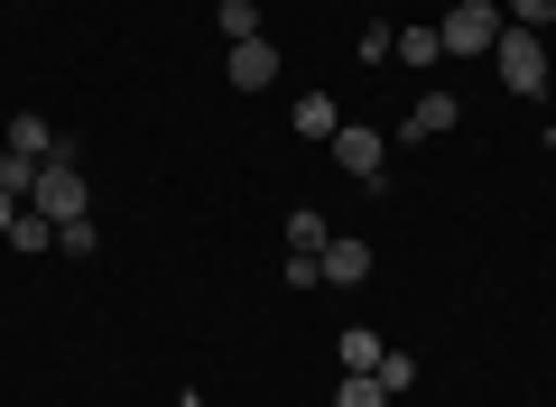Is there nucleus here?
Masks as SVG:
<instances>
[{
  "mask_svg": "<svg viewBox=\"0 0 556 407\" xmlns=\"http://www.w3.org/2000/svg\"><path fill=\"white\" fill-rule=\"evenodd\" d=\"M28 214H47V222H84V214H93L84 157H47V167H38V186H28Z\"/></svg>",
  "mask_w": 556,
  "mask_h": 407,
  "instance_id": "obj_1",
  "label": "nucleus"
},
{
  "mask_svg": "<svg viewBox=\"0 0 556 407\" xmlns=\"http://www.w3.org/2000/svg\"><path fill=\"white\" fill-rule=\"evenodd\" d=\"M492 65H501V93H519V102L547 93V38H538V28H510V20H501Z\"/></svg>",
  "mask_w": 556,
  "mask_h": 407,
  "instance_id": "obj_2",
  "label": "nucleus"
},
{
  "mask_svg": "<svg viewBox=\"0 0 556 407\" xmlns=\"http://www.w3.org/2000/svg\"><path fill=\"white\" fill-rule=\"evenodd\" d=\"M437 38H445V56H492L501 47V0H455L437 20Z\"/></svg>",
  "mask_w": 556,
  "mask_h": 407,
  "instance_id": "obj_3",
  "label": "nucleus"
},
{
  "mask_svg": "<svg viewBox=\"0 0 556 407\" xmlns=\"http://www.w3.org/2000/svg\"><path fill=\"white\" fill-rule=\"evenodd\" d=\"M325 149H334V167L353 176V186H380V176H390V139H380V130H362V120H353V130H334Z\"/></svg>",
  "mask_w": 556,
  "mask_h": 407,
  "instance_id": "obj_4",
  "label": "nucleus"
},
{
  "mask_svg": "<svg viewBox=\"0 0 556 407\" xmlns=\"http://www.w3.org/2000/svg\"><path fill=\"white\" fill-rule=\"evenodd\" d=\"M223 75H232V93H269V84H278V47L269 38H241L232 56H223Z\"/></svg>",
  "mask_w": 556,
  "mask_h": 407,
  "instance_id": "obj_5",
  "label": "nucleus"
},
{
  "mask_svg": "<svg viewBox=\"0 0 556 407\" xmlns=\"http://www.w3.org/2000/svg\"><path fill=\"white\" fill-rule=\"evenodd\" d=\"M0 149H20V157H75V139L47 130V112H20L10 130H0Z\"/></svg>",
  "mask_w": 556,
  "mask_h": 407,
  "instance_id": "obj_6",
  "label": "nucleus"
},
{
  "mask_svg": "<svg viewBox=\"0 0 556 407\" xmlns=\"http://www.w3.org/2000/svg\"><path fill=\"white\" fill-rule=\"evenodd\" d=\"M316 269H325V288H362V278H371V241L334 232V241H325V259H316Z\"/></svg>",
  "mask_w": 556,
  "mask_h": 407,
  "instance_id": "obj_7",
  "label": "nucleus"
},
{
  "mask_svg": "<svg viewBox=\"0 0 556 407\" xmlns=\"http://www.w3.org/2000/svg\"><path fill=\"white\" fill-rule=\"evenodd\" d=\"M455 120H464V102H455V93H417V112L399 120V139H417V149H427V139H445Z\"/></svg>",
  "mask_w": 556,
  "mask_h": 407,
  "instance_id": "obj_8",
  "label": "nucleus"
},
{
  "mask_svg": "<svg viewBox=\"0 0 556 407\" xmlns=\"http://www.w3.org/2000/svg\"><path fill=\"white\" fill-rule=\"evenodd\" d=\"M288 130H298V139H334V130H343L334 93H298V112H288Z\"/></svg>",
  "mask_w": 556,
  "mask_h": 407,
  "instance_id": "obj_9",
  "label": "nucleus"
},
{
  "mask_svg": "<svg viewBox=\"0 0 556 407\" xmlns=\"http://www.w3.org/2000/svg\"><path fill=\"white\" fill-rule=\"evenodd\" d=\"M10 251H20V259L56 251V222H47V214H20V222H10Z\"/></svg>",
  "mask_w": 556,
  "mask_h": 407,
  "instance_id": "obj_10",
  "label": "nucleus"
},
{
  "mask_svg": "<svg viewBox=\"0 0 556 407\" xmlns=\"http://www.w3.org/2000/svg\"><path fill=\"white\" fill-rule=\"evenodd\" d=\"M325 241H334V232H325V214H306V204H298V214H288V251L325 259Z\"/></svg>",
  "mask_w": 556,
  "mask_h": 407,
  "instance_id": "obj_11",
  "label": "nucleus"
},
{
  "mask_svg": "<svg viewBox=\"0 0 556 407\" xmlns=\"http://www.w3.org/2000/svg\"><path fill=\"white\" fill-rule=\"evenodd\" d=\"M38 167H47V157H20V149H0V194H20V204H28V186H38Z\"/></svg>",
  "mask_w": 556,
  "mask_h": 407,
  "instance_id": "obj_12",
  "label": "nucleus"
},
{
  "mask_svg": "<svg viewBox=\"0 0 556 407\" xmlns=\"http://www.w3.org/2000/svg\"><path fill=\"white\" fill-rule=\"evenodd\" d=\"M334 407H390V389H380L371 370H343V389H334Z\"/></svg>",
  "mask_w": 556,
  "mask_h": 407,
  "instance_id": "obj_13",
  "label": "nucleus"
},
{
  "mask_svg": "<svg viewBox=\"0 0 556 407\" xmlns=\"http://www.w3.org/2000/svg\"><path fill=\"white\" fill-rule=\"evenodd\" d=\"M353 56H362V65H390V56H399V28H390V20H371V28L353 38Z\"/></svg>",
  "mask_w": 556,
  "mask_h": 407,
  "instance_id": "obj_14",
  "label": "nucleus"
},
{
  "mask_svg": "<svg viewBox=\"0 0 556 407\" xmlns=\"http://www.w3.org/2000/svg\"><path fill=\"white\" fill-rule=\"evenodd\" d=\"M334 352H343V370H380V352H390V343H380V333H362V325H353V333H343Z\"/></svg>",
  "mask_w": 556,
  "mask_h": 407,
  "instance_id": "obj_15",
  "label": "nucleus"
},
{
  "mask_svg": "<svg viewBox=\"0 0 556 407\" xmlns=\"http://www.w3.org/2000/svg\"><path fill=\"white\" fill-rule=\"evenodd\" d=\"M399 56H408V65H437V56H445L437 20H427V28H399Z\"/></svg>",
  "mask_w": 556,
  "mask_h": 407,
  "instance_id": "obj_16",
  "label": "nucleus"
},
{
  "mask_svg": "<svg viewBox=\"0 0 556 407\" xmlns=\"http://www.w3.org/2000/svg\"><path fill=\"white\" fill-rule=\"evenodd\" d=\"M214 20H223V38H260V0H223V10H214Z\"/></svg>",
  "mask_w": 556,
  "mask_h": 407,
  "instance_id": "obj_17",
  "label": "nucleus"
},
{
  "mask_svg": "<svg viewBox=\"0 0 556 407\" xmlns=\"http://www.w3.org/2000/svg\"><path fill=\"white\" fill-rule=\"evenodd\" d=\"M371 380L390 389V398H408V389H417V361H408V352H380V370H371Z\"/></svg>",
  "mask_w": 556,
  "mask_h": 407,
  "instance_id": "obj_18",
  "label": "nucleus"
},
{
  "mask_svg": "<svg viewBox=\"0 0 556 407\" xmlns=\"http://www.w3.org/2000/svg\"><path fill=\"white\" fill-rule=\"evenodd\" d=\"M56 251H65V259H93V251H102V232H93V214H84V222H56Z\"/></svg>",
  "mask_w": 556,
  "mask_h": 407,
  "instance_id": "obj_19",
  "label": "nucleus"
},
{
  "mask_svg": "<svg viewBox=\"0 0 556 407\" xmlns=\"http://www.w3.org/2000/svg\"><path fill=\"white\" fill-rule=\"evenodd\" d=\"M278 288H325V269L306 251H288V259H278Z\"/></svg>",
  "mask_w": 556,
  "mask_h": 407,
  "instance_id": "obj_20",
  "label": "nucleus"
},
{
  "mask_svg": "<svg viewBox=\"0 0 556 407\" xmlns=\"http://www.w3.org/2000/svg\"><path fill=\"white\" fill-rule=\"evenodd\" d=\"M510 28H556V0H510Z\"/></svg>",
  "mask_w": 556,
  "mask_h": 407,
  "instance_id": "obj_21",
  "label": "nucleus"
},
{
  "mask_svg": "<svg viewBox=\"0 0 556 407\" xmlns=\"http://www.w3.org/2000/svg\"><path fill=\"white\" fill-rule=\"evenodd\" d=\"M28 214V204H20V194H0V241H10V222H20Z\"/></svg>",
  "mask_w": 556,
  "mask_h": 407,
  "instance_id": "obj_22",
  "label": "nucleus"
},
{
  "mask_svg": "<svg viewBox=\"0 0 556 407\" xmlns=\"http://www.w3.org/2000/svg\"><path fill=\"white\" fill-rule=\"evenodd\" d=\"M547 149H556V130H547Z\"/></svg>",
  "mask_w": 556,
  "mask_h": 407,
  "instance_id": "obj_23",
  "label": "nucleus"
}]
</instances>
